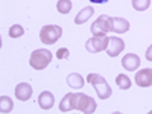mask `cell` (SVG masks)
I'll use <instances>...</instances> for the list:
<instances>
[{
  "label": "cell",
  "instance_id": "1",
  "mask_svg": "<svg viewBox=\"0 0 152 114\" xmlns=\"http://www.w3.org/2000/svg\"><path fill=\"white\" fill-rule=\"evenodd\" d=\"M87 81L90 82L93 87H94V90L97 93V96L105 100L108 99L111 94H113V90H111V87L108 85L107 79L104 78V76H100V75H96V73H88L87 76Z\"/></svg>",
  "mask_w": 152,
  "mask_h": 114
},
{
  "label": "cell",
  "instance_id": "13",
  "mask_svg": "<svg viewBox=\"0 0 152 114\" xmlns=\"http://www.w3.org/2000/svg\"><path fill=\"white\" fill-rule=\"evenodd\" d=\"M129 21L125 20L122 17H117V18H113V32L116 34H125L129 31Z\"/></svg>",
  "mask_w": 152,
  "mask_h": 114
},
{
  "label": "cell",
  "instance_id": "7",
  "mask_svg": "<svg viewBox=\"0 0 152 114\" xmlns=\"http://www.w3.org/2000/svg\"><path fill=\"white\" fill-rule=\"evenodd\" d=\"M123 49H125V43H123L122 38H119V37H111V38H110L108 47H107L108 56H111V58L119 56V55L123 52Z\"/></svg>",
  "mask_w": 152,
  "mask_h": 114
},
{
  "label": "cell",
  "instance_id": "22",
  "mask_svg": "<svg viewBox=\"0 0 152 114\" xmlns=\"http://www.w3.org/2000/svg\"><path fill=\"white\" fill-rule=\"evenodd\" d=\"M146 59L152 62V44H151V46L146 49Z\"/></svg>",
  "mask_w": 152,
  "mask_h": 114
},
{
  "label": "cell",
  "instance_id": "23",
  "mask_svg": "<svg viewBox=\"0 0 152 114\" xmlns=\"http://www.w3.org/2000/svg\"><path fill=\"white\" fill-rule=\"evenodd\" d=\"M91 3H97V5H100V3H107L108 0H90Z\"/></svg>",
  "mask_w": 152,
  "mask_h": 114
},
{
  "label": "cell",
  "instance_id": "17",
  "mask_svg": "<svg viewBox=\"0 0 152 114\" xmlns=\"http://www.w3.org/2000/svg\"><path fill=\"white\" fill-rule=\"evenodd\" d=\"M72 6H73L72 0H58V3H56V9L61 14H69L72 11Z\"/></svg>",
  "mask_w": 152,
  "mask_h": 114
},
{
  "label": "cell",
  "instance_id": "4",
  "mask_svg": "<svg viewBox=\"0 0 152 114\" xmlns=\"http://www.w3.org/2000/svg\"><path fill=\"white\" fill-rule=\"evenodd\" d=\"M108 41H110V37H107V34H97V35H93L90 40L85 43V49H87V52H90V53L104 52L108 47Z\"/></svg>",
  "mask_w": 152,
  "mask_h": 114
},
{
  "label": "cell",
  "instance_id": "9",
  "mask_svg": "<svg viewBox=\"0 0 152 114\" xmlns=\"http://www.w3.org/2000/svg\"><path fill=\"white\" fill-rule=\"evenodd\" d=\"M135 84L138 87H151L152 85V69H142L135 73Z\"/></svg>",
  "mask_w": 152,
  "mask_h": 114
},
{
  "label": "cell",
  "instance_id": "6",
  "mask_svg": "<svg viewBox=\"0 0 152 114\" xmlns=\"http://www.w3.org/2000/svg\"><path fill=\"white\" fill-rule=\"evenodd\" d=\"M90 31H91L93 35L107 34V32L113 31V18H111L110 15H100V17H97V18L93 21Z\"/></svg>",
  "mask_w": 152,
  "mask_h": 114
},
{
  "label": "cell",
  "instance_id": "12",
  "mask_svg": "<svg viewBox=\"0 0 152 114\" xmlns=\"http://www.w3.org/2000/svg\"><path fill=\"white\" fill-rule=\"evenodd\" d=\"M55 104V97L50 91H43L40 96H38V105H40L41 110H50Z\"/></svg>",
  "mask_w": 152,
  "mask_h": 114
},
{
  "label": "cell",
  "instance_id": "10",
  "mask_svg": "<svg viewBox=\"0 0 152 114\" xmlns=\"http://www.w3.org/2000/svg\"><path fill=\"white\" fill-rule=\"evenodd\" d=\"M31 96H32V87L28 82H21L15 87V97L18 100L24 102V100H29Z\"/></svg>",
  "mask_w": 152,
  "mask_h": 114
},
{
  "label": "cell",
  "instance_id": "5",
  "mask_svg": "<svg viewBox=\"0 0 152 114\" xmlns=\"http://www.w3.org/2000/svg\"><path fill=\"white\" fill-rule=\"evenodd\" d=\"M75 110H78L84 114H93L96 111V100L84 93H76Z\"/></svg>",
  "mask_w": 152,
  "mask_h": 114
},
{
  "label": "cell",
  "instance_id": "2",
  "mask_svg": "<svg viewBox=\"0 0 152 114\" xmlns=\"http://www.w3.org/2000/svg\"><path fill=\"white\" fill-rule=\"evenodd\" d=\"M52 58H53V55H52L50 50H47V49H37V50H34V52L31 53L29 64L35 70H44L50 64Z\"/></svg>",
  "mask_w": 152,
  "mask_h": 114
},
{
  "label": "cell",
  "instance_id": "16",
  "mask_svg": "<svg viewBox=\"0 0 152 114\" xmlns=\"http://www.w3.org/2000/svg\"><path fill=\"white\" fill-rule=\"evenodd\" d=\"M12 107H14V104H12L11 97H8V96H0V111H2L3 114H5V113H11V111H12Z\"/></svg>",
  "mask_w": 152,
  "mask_h": 114
},
{
  "label": "cell",
  "instance_id": "15",
  "mask_svg": "<svg viewBox=\"0 0 152 114\" xmlns=\"http://www.w3.org/2000/svg\"><path fill=\"white\" fill-rule=\"evenodd\" d=\"M67 85L72 88H81L84 87V78L79 73H70L67 76Z\"/></svg>",
  "mask_w": 152,
  "mask_h": 114
},
{
  "label": "cell",
  "instance_id": "3",
  "mask_svg": "<svg viewBox=\"0 0 152 114\" xmlns=\"http://www.w3.org/2000/svg\"><path fill=\"white\" fill-rule=\"evenodd\" d=\"M62 35V28L58 26V24H47V26H43V29L40 31V40L41 43L50 46L55 44Z\"/></svg>",
  "mask_w": 152,
  "mask_h": 114
},
{
  "label": "cell",
  "instance_id": "19",
  "mask_svg": "<svg viewBox=\"0 0 152 114\" xmlns=\"http://www.w3.org/2000/svg\"><path fill=\"white\" fill-rule=\"evenodd\" d=\"M151 6V0H132V8L138 12H143Z\"/></svg>",
  "mask_w": 152,
  "mask_h": 114
},
{
  "label": "cell",
  "instance_id": "20",
  "mask_svg": "<svg viewBox=\"0 0 152 114\" xmlns=\"http://www.w3.org/2000/svg\"><path fill=\"white\" fill-rule=\"evenodd\" d=\"M8 34H9L11 38H18V37H21L24 34V29H23V26H20V24H12V26L9 28Z\"/></svg>",
  "mask_w": 152,
  "mask_h": 114
},
{
  "label": "cell",
  "instance_id": "21",
  "mask_svg": "<svg viewBox=\"0 0 152 114\" xmlns=\"http://www.w3.org/2000/svg\"><path fill=\"white\" fill-rule=\"evenodd\" d=\"M69 56H70L69 49H66V47L58 49V52H56V58H58V59H67Z\"/></svg>",
  "mask_w": 152,
  "mask_h": 114
},
{
  "label": "cell",
  "instance_id": "14",
  "mask_svg": "<svg viewBox=\"0 0 152 114\" xmlns=\"http://www.w3.org/2000/svg\"><path fill=\"white\" fill-rule=\"evenodd\" d=\"M94 14V9L91 8V6H85V8H82L81 11H79V14L75 17V24H82V23H85L88 18H90L91 15Z\"/></svg>",
  "mask_w": 152,
  "mask_h": 114
},
{
  "label": "cell",
  "instance_id": "11",
  "mask_svg": "<svg viewBox=\"0 0 152 114\" xmlns=\"http://www.w3.org/2000/svg\"><path fill=\"white\" fill-rule=\"evenodd\" d=\"M75 99H76V93H67L59 102V111L69 113V111L75 110Z\"/></svg>",
  "mask_w": 152,
  "mask_h": 114
},
{
  "label": "cell",
  "instance_id": "8",
  "mask_svg": "<svg viewBox=\"0 0 152 114\" xmlns=\"http://www.w3.org/2000/svg\"><path fill=\"white\" fill-rule=\"evenodd\" d=\"M140 56L135 55V53H128V55H125L122 58V66L125 70H128V72H135L138 67H140Z\"/></svg>",
  "mask_w": 152,
  "mask_h": 114
},
{
  "label": "cell",
  "instance_id": "18",
  "mask_svg": "<svg viewBox=\"0 0 152 114\" xmlns=\"http://www.w3.org/2000/svg\"><path fill=\"white\" fill-rule=\"evenodd\" d=\"M116 82L120 90H129V87H131V79L126 75H119L116 78Z\"/></svg>",
  "mask_w": 152,
  "mask_h": 114
}]
</instances>
